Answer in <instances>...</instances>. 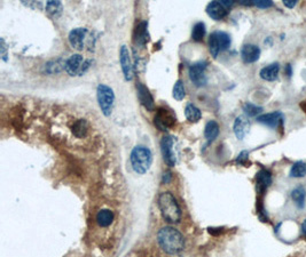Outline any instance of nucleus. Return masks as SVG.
Listing matches in <instances>:
<instances>
[{"mask_svg": "<svg viewBox=\"0 0 306 257\" xmlns=\"http://www.w3.org/2000/svg\"><path fill=\"white\" fill-rule=\"evenodd\" d=\"M157 241L161 248L171 255L179 254L185 248L184 236L172 226H165L161 229L157 233Z\"/></svg>", "mask_w": 306, "mask_h": 257, "instance_id": "f257e3e1", "label": "nucleus"}, {"mask_svg": "<svg viewBox=\"0 0 306 257\" xmlns=\"http://www.w3.org/2000/svg\"><path fill=\"white\" fill-rule=\"evenodd\" d=\"M159 207L162 213L163 218L169 223H179L181 218V211L177 199L171 192H163L159 197Z\"/></svg>", "mask_w": 306, "mask_h": 257, "instance_id": "f03ea898", "label": "nucleus"}, {"mask_svg": "<svg viewBox=\"0 0 306 257\" xmlns=\"http://www.w3.org/2000/svg\"><path fill=\"white\" fill-rule=\"evenodd\" d=\"M131 165L138 174H144L149 171L153 164V154L146 147H136L131 152Z\"/></svg>", "mask_w": 306, "mask_h": 257, "instance_id": "7ed1b4c3", "label": "nucleus"}, {"mask_svg": "<svg viewBox=\"0 0 306 257\" xmlns=\"http://www.w3.org/2000/svg\"><path fill=\"white\" fill-rule=\"evenodd\" d=\"M96 97L99 107L106 117H109L113 112L114 104H115V93L107 85L100 84L96 89Z\"/></svg>", "mask_w": 306, "mask_h": 257, "instance_id": "20e7f679", "label": "nucleus"}, {"mask_svg": "<svg viewBox=\"0 0 306 257\" xmlns=\"http://www.w3.org/2000/svg\"><path fill=\"white\" fill-rule=\"evenodd\" d=\"M92 61L85 60L80 54H73L66 61L65 70L70 77L83 76L90 69Z\"/></svg>", "mask_w": 306, "mask_h": 257, "instance_id": "39448f33", "label": "nucleus"}, {"mask_svg": "<svg viewBox=\"0 0 306 257\" xmlns=\"http://www.w3.org/2000/svg\"><path fill=\"white\" fill-rule=\"evenodd\" d=\"M161 150H162V155L165 164L170 167H173L177 164V147L174 137L164 136L161 141Z\"/></svg>", "mask_w": 306, "mask_h": 257, "instance_id": "423d86ee", "label": "nucleus"}, {"mask_svg": "<svg viewBox=\"0 0 306 257\" xmlns=\"http://www.w3.org/2000/svg\"><path fill=\"white\" fill-rule=\"evenodd\" d=\"M154 123L155 126L159 128L160 130H169L170 128H172L176 124V116L171 112L170 110L164 109V107H160L157 109L155 118H154Z\"/></svg>", "mask_w": 306, "mask_h": 257, "instance_id": "0eeeda50", "label": "nucleus"}, {"mask_svg": "<svg viewBox=\"0 0 306 257\" xmlns=\"http://www.w3.org/2000/svg\"><path fill=\"white\" fill-rule=\"evenodd\" d=\"M68 39L72 48H75L76 50H84L89 43V30L85 28L73 29L70 31Z\"/></svg>", "mask_w": 306, "mask_h": 257, "instance_id": "6e6552de", "label": "nucleus"}, {"mask_svg": "<svg viewBox=\"0 0 306 257\" xmlns=\"http://www.w3.org/2000/svg\"><path fill=\"white\" fill-rule=\"evenodd\" d=\"M207 62H198L189 67V79L196 87H202L207 84L206 76Z\"/></svg>", "mask_w": 306, "mask_h": 257, "instance_id": "1a4fd4ad", "label": "nucleus"}, {"mask_svg": "<svg viewBox=\"0 0 306 257\" xmlns=\"http://www.w3.org/2000/svg\"><path fill=\"white\" fill-rule=\"evenodd\" d=\"M119 61L120 65H122L123 74L126 81H131L133 79V66H132V61H131L130 50L125 45L120 47L119 52Z\"/></svg>", "mask_w": 306, "mask_h": 257, "instance_id": "9d476101", "label": "nucleus"}, {"mask_svg": "<svg viewBox=\"0 0 306 257\" xmlns=\"http://www.w3.org/2000/svg\"><path fill=\"white\" fill-rule=\"evenodd\" d=\"M137 90H138V99H139L141 106L148 111H153L155 109L153 96H151L149 89H148L142 83L137 84Z\"/></svg>", "mask_w": 306, "mask_h": 257, "instance_id": "9b49d317", "label": "nucleus"}, {"mask_svg": "<svg viewBox=\"0 0 306 257\" xmlns=\"http://www.w3.org/2000/svg\"><path fill=\"white\" fill-rule=\"evenodd\" d=\"M257 121L270 128H278L283 123V114L280 111H274L271 113H264L257 117Z\"/></svg>", "mask_w": 306, "mask_h": 257, "instance_id": "f8f14e48", "label": "nucleus"}, {"mask_svg": "<svg viewBox=\"0 0 306 257\" xmlns=\"http://www.w3.org/2000/svg\"><path fill=\"white\" fill-rule=\"evenodd\" d=\"M260 48L252 43H247L242 47L241 49V57L244 63H255L259 60L260 57Z\"/></svg>", "mask_w": 306, "mask_h": 257, "instance_id": "ddd939ff", "label": "nucleus"}, {"mask_svg": "<svg viewBox=\"0 0 306 257\" xmlns=\"http://www.w3.org/2000/svg\"><path fill=\"white\" fill-rule=\"evenodd\" d=\"M207 14L214 21H221L228 14V8L221 4V1H212L207 6Z\"/></svg>", "mask_w": 306, "mask_h": 257, "instance_id": "4468645a", "label": "nucleus"}, {"mask_svg": "<svg viewBox=\"0 0 306 257\" xmlns=\"http://www.w3.org/2000/svg\"><path fill=\"white\" fill-rule=\"evenodd\" d=\"M134 43L139 47H144L149 40V35H148V22L142 21L136 26L134 30Z\"/></svg>", "mask_w": 306, "mask_h": 257, "instance_id": "2eb2a0df", "label": "nucleus"}, {"mask_svg": "<svg viewBox=\"0 0 306 257\" xmlns=\"http://www.w3.org/2000/svg\"><path fill=\"white\" fill-rule=\"evenodd\" d=\"M234 133L238 140H243L245 135L248 134L250 124H249L248 118L245 116H238L234 121Z\"/></svg>", "mask_w": 306, "mask_h": 257, "instance_id": "dca6fc26", "label": "nucleus"}, {"mask_svg": "<svg viewBox=\"0 0 306 257\" xmlns=\"http://www.w3.org/2000/svg\"><path fill=\"white\" fill-rule=\"evenodd\" d=\"M279 72H280V64L279 63H272L270 65L263 67L260 70L259 76L261 79L266 81H274L278 79Z\"/></svg>", "mask_w": 306, "mask_h": 257, "instance_id": "f3484780", "label": "nucleus"}, {"mask_svg": "<svg viewBox=\"0 0 306 257\" xmlns=\"http://www.w3.org/2000/svg\"><path fill=\"white\" fill-rule=\"evenodd\" d=\"M257 181V190L259 193H264L265 190L270 187L272 183V176L271 173L266 169H261L259 173L257 174L256 177Z\"/></svg>", "mask_w": 306, "mask_h": 257, "instance_id": "a211bd4d", "label": "nucleus"}, {"mask_svg": "<svg viewBox=\"0 0 306 257\" xmlns=\"http://www.w3.org/2000/svg\"><path fill=\"white\" fill-rule=\"evenodd\" d=\"M218 135H219V125L217 121L210 120L204 128V136L209 142H212L218 137Z\"/></svg>", "mask_w": 306, "mask_h": 257, "instance_id": "6ab92c4d", "label": "nucleus"}, {"mask_svg": "<svg viewBox=\"0 0 306 257\" xmlns=\"http://www.w3.org/2000/svg\"><path fill=\"white\" fill-rule=\"evenodd\" d=\"M113 221H114V213L112 211H109V209H102V211L97 213L96 222L97 224L102 226V228L109 226L113 223Z\"/></svg>", "mask_w": 306, "mask_h": 257, "instance_id": "aec40b11", "label": "nucleus"}, {"mask_svg": "<svg viewBox=\"0 0 306 257\" xmlns=\"http://www.w3.org/2000/svg\"><path fill=\"white\" fill-rule=\"evenodd\" d=\"M87 131H89V125L85 119H78L76 120L72 125V133L76 137L83 138L86 136Z\"/></svg>", "mask_w": 306, "mask_h": 257, "instance_id": "412c9836", "label": "nucleus"}, {"mask_svg": "<svg viewBox=\"0 0 306 257\" xmlns=\"http://www.w3.org/2000/svg\"><path fill=\"white\" fill-rule=\"evenodd\" d=\"M185 116L190 123H197L198 120H201L202 112L197 107H195L194 104H187L185 107Z\"/></svg>", "mask_w": 306, "mask_h": 257, "instance_id": "4be33fe9", "label": "nucleus"}, {"mask_svg": "<svg viewBox=\"0 0 306 257\" xmlns=\"http://www.w3.org/2000/svg\"><path fill=\"white\" fill-rule=\"evenodd\" d=\"M292 200L295 201V204L297 205L298 208H304L305 206V198H306V192L303 187H297L294 189L291 192Z\"/></svg>", "mask_w": 306, "mask_h": 257, "instance_id": "5701e85b", "label": "nucleus"}, {"mask_svg": "<svg viewBox=\"0 0 306 257\" xmlns=\"http://www.w3.org/2000/svg\"><path fill=\"white\" fill-rule=\"evenodd\" d=\"M62 11L63 6L60 1H53V0H50V1L46 2V12L48 13L52 18L54 19L59 18V16L62 14Z\"/></svg>", "mask_w": 306, "mask_h": 257, "instance_id": "b1692460", "label": "nucleus"}, {"mask_svg": "<svg viewBox=\"0 0 306 257\" xmlns=\"http://www.w3.org/2000/svg\"><path fill=\"white\" fill-rule=\"evenodd\" d=\"M206 36V24L203 22H198L193 26V31H191V38L195 42H202Z\"/></svg>", "mask_w": 306, "mask_h": 257, "instance_id": "393cba45", "label": "nucleus"}, {"mask_svg": "<svg viewBox=\"0 0 306 257\" xmlns=\"http://www.w3.org/2000/svg\"><path fill=\"white\" fill-rule=\"evenodd\" d=\"M290 177H304L306 176V164L303 161H298L292 165L290 169Z\"/></svg>", "mask_w": 306, "mask_h": 257, "instance_id": "a878e982", "label": "nucleus"}, {"mask_svg": "<svg viewBox=\"0 0 306 257\" xmlns=\"http://www.w3.org/2000/svg\"><path fill=\"white\" fill-rule=\"evenodd\" d=\"M65 65H66V61H63V60L52 61V62H48L47 64H45V70L50 74L58 73L62 69H65Z\"/></svg>", "mask_w": 306, "mask_h": 257, "instance_id": "bb28decb", "label": "nucleus"}, {"mask_svg": "<svg viewBox=\"0 0 306 257\" xmlns=\"http://www.w3.org/2000/svg\"><path fill=\"white\" fill-rule=\"evenodd\" d=\"M172 95L174 97V100L177 101H183L186 96V89H185V85L183 83V80H177L176 84L173 86V93Z\"/></svg>", "mask_w": 306, "mask_h": 257, "instance_id": "cd10ccee", "label": "nucleus"}, {"mask_svg": "<svg viewBox=\"0 0 306 257\" xmlns=\"http://www.w3.org/2000/svg\"><path fill=\"white\" fill-rule=\"evenodd\" d=\"M209 49H210V53H211V55H212L213 59H216V57L218 56V54H219V52L221 50L219 42H218L216 32H212L210 35V38H209Z\"/></svg>", "mask_w": 306, "mask_h": 257, "instance_id": "c85d7f7f", "label": "nucleus"}, {"mask_svg": "<svg viewBox=\"0 0 306 257\" xmlns=\"http://www.w3.org/2000/svg\"><path fill=\"white\" fill-rule=\"evenodd\" d=\"M218 42H219L220 45V49L221 50H226L230 48L231 46V37L228 33L224 32V31H216Z\"/></svg>", "mask_w": 306, "mask_h": 257, "instance_id": "c756f323", "label": "nucleus"}, {"mask_svg": "<svg viewBox=\"0 0 306 257\" xmlns=\"http://www.w3.org/2000/svg\"><path fill=\"white\" fill-rule=\"evenodd\" d=\"M243 111L248 117H257L258 114L261 113V111H263V107H258V106H256V104L245 103L243 106Z\"/></svg>", "mask_w": 306, "mask_h": 257, "instance_id": "7c9ffc66", "label": "nucleus"}, {"mask_svg": "<svg viewBox=\"0 0 306 257\" xmlns=\"http://www.w3.org/2000/svg\"><path fill=\"white\" fill-rule=\"evenodd\" d=\"M0 55H1V60L7 62L8 61V54H7V46H6V43L4 38L0 39Z\"/></svg>", "mask_w": 306, "mask_h": 257, "instance_id": "2f4dec72", "label": "nucleus"}, {"mask_svg": "<svg viewBox=\"0 0 306 257\" xmlns=\"http://www.w3.org/2000/svg\"><path fill=\"white\" fill-rule=\"evenodd\" d=\"M254 6H257L259 8H268L273 6V1H271V0H256V1H254Z\"/></svg>", "mask_w": 306, "mask_h": 257, "instance_id": "473e14b6", "label": "nucleus"}, {"mask_svg": "<svg viewBox=\"0 0 306 257\" xmlns=\"http://www.w3.org/2000/svg\"><path fill=\"white\" fill-rule=\"evenodd\" d=\"M248 155H249V153L247 151H242L240 154H238V157H237V162L238 164H241V165H244L245 162L248 161Z\"/></svg>", "mask_w": 306, "mask_h": 257, "instance_id": "72a5a7b5", "label": "nucleus"}, {"mask_svg": "<svg viewBox=\"0 0 306 257\" xmlns=\"http://www.w3.org/2000/svg\"><path fill=\"white\" fill-rule=\"evenodd\" d=\"M283 5L288 8H294L295 6L297 5V1H296V0H284Z\"/></svg>", "mask_w": 306, "mask_h": 257, "instance_id": "f704fd0d", "label": "nucleus"}, {"mask_svg": "<svg viewBox=\"0 0 306 257\" xmlns=\"http://www.w3.org/2000/svg\"><path fill=\"white\" fill-rule=\"evenodd\" d=\"M285 73L288 74V77H291V76H292V67H291V64H287V66H285Z\"/></svg>", "mask_w": 306, "mask_h": 257, "instance_id": "c9c22d12", "label": "nucleus"}, {"mask_svg": "<svg viewBox=\"0 0 306 257\" xmlns=\"http://www.w3.org/2000/svg\"><path fill=\"white\" fill-rule=\"evenodd\" d=\"M241 5L243 6H254V1H247V0H242V1H240Z\"/></svg>", "mask_w": 306, "mask_h": 257, "instance_id": "e433bc0d", "label": "nucleus"}, {"mask_svg": "<svg viewBox=\"0 0 306 257\" xmlns=\"http://www.w3.org/2000/svg\"><path fill=\"white\" fill-rule=\"evenodd\" d=\"M302 231L306 236V219L304 222H303V224H302Z\"/></svg>", "mask_w": 306, "mask_h": 257, "instance_id": "4c0bfd02", "label": "nucleus"}]
</instances>
